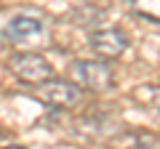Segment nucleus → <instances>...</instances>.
<instances>
[{
	"label": "nucleus",
	"mask_w": 160,
	"mask_h": 149,
	"mask_svg": "<svg viewBox=\"0 0 160 149\" xmlns=\"http://www.w3.org/2000/svg\"><path fill=\"white\" fill-rule=\"evenodd\" d=\"M72 77L80 88H88L93 93H104L112 88V69L107 61H75Z\"/></svg>",
	"instance_id": "1"
},
{
	"label": "nucleus",
	"mask_w": 160,
	"mask_h": 149,
	"mask_svg": "<svg viewBox=\"0 0 160 149\" xmlns=\"http://www.w3.org/2000/svg\"><path fill=\"white\" fill-rule=\"evenodd\" d=\"M11 69L24 85H40L43 80L53 77V67L48 59L38 56V53H16L11 59Z\"/></svg>",
	"instance_id": "2"
},
{
	"label": "nucleus",
	"mask_w": 160,
	"mask_h": 149,
	"mask_svg": "<svg viewBox=\"0 0 160 149\" xmlns=\"http://www.w3.org/2000/svg\"><path fill=\"white\" fill-rule=\"evenodd\" d=\"M35 96L46 104H53V107H72V104L80 101V88L75 83H64V80H43L40 85H35Z\"/></svg>",
	"instance_id": "3"
},
{
	"label": "nucleus",
	"mask_w": 160,
	"mask_h": 149,
	"mask_svg": "<svg viewBox=\"0 0 160 149\" xmlns=\"http://www.w3.org/2000/svg\"><path fill=\"white\" fill-rule=\"evenodd\" d=\"M6 35L19 46H32L40 43V37H46V24L35 16H13L6 24Z\"/></svg>",
	"instance_id": "4"
},
{
	"label": "nucleus",
	"mask_w": 160,
	"mask_h": 149,
	"mask_svg": "<svg viewBox=\"0 0 160 149\" xmlns=\"http://www.w3.org/2000/svg\"><path fill=\"white\" fill-rule=\"evenodd\" d=\"M91 48L102 59H118V56L126 53L128 37L120 29H99V32L91 35Z\"/></svg>",
	"instance_id": "5"
},
{
	"label": "nucleus",
	"mask_w": 160,
	"mask_h": 149,
	"mask_svg": "<svg viewBox=\"0 0 160 149\" xmlns=\"http://www.w3.org/2000/svg\"><path fill=\"white\" fill-rule=\"evenodd\" d=\"M131 8L136 16L160 24V0H131Z\"/></svg>",
	"instance_id": "6"
}]
</instances>
